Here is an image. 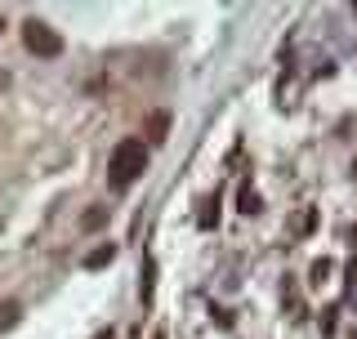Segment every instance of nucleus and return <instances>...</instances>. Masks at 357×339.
I'll use <instances>...</instances> for the list:
<instances>
[{"instance_id":"20e7f679","label":"nucleus","mask_w":357,"mask_h":339,"mask_svg":"<svg viewBox=\"0 0 357 339\" xmlns=\"http://www.w3.org/2000/svg\"><path fill=\"white\" fill-rule=\"evenodd\" d=\"M165 130H170V116L156 112V116L148 121V143H165Z\"/></svg>"},{"instance_id":"39448f33","label":"nucleus","mask_w":357,"mask_h":339,"mask_svg":"<svg viewBox=\"0 0 357 339\" xmlns=\"http://www.w3.org/2000/svg\"><path fill=\"white\" fill-rule=\"evenodd\" d=\"M18 317H22V303H14V299H9V303H0V331H14Z\"/></svg>"},{"instance_id":"1a4fd4ad","label":"nucleus","mask_w":357,"mask_h":339,"mask_svg":"<svg viewBox=\"0 0 357 339\" xmlns=\"http://www.w3.org/2000/svg\"><path fill=\"white\" fill-rule=\"evenodd\" d=\"M326 273H331V264H326V259H321V264H312V281H317V286L326 281Z\"/></svg>"},{"instance_id":"9b49d317","label":"nucleus","mask_w":357,"mask_h":339,"mask_svg":"<svg viewBox=\"0 0 357 339\" xmlns=\"http://www.w3.org/2000/svg\"><path fill=\"white\" fill-rule=\"evenodd\" d=\"M156 339H161V335H156Z\"/></svg>"},{"instance_id":"423d86ee","label":"nucleus","mask_w":357,"mask_h":339,"mask_svg":"<svg viewBox=\"0 0 357 339\" xmlns=\"http://www.w3.org/2000/svg\"><path fill=\"white\" fill-rule=\"evenodd\" d=\"M103 219H107V210H103V206H89V214H85L81 223H85L89 232H94V228H103Z\"/></svg>"},{"instance_id":"0eeeda50","label":"nucleus","mask_w":357,"mask_h":339,"mask_svg":"<svg viewBox=\"0 0 357 339\" xmlns=\"http://www.w3.org/2000/svg\"><path fill=\"white\" fill-rule=\"evenodd\" d=\"M210 223H219V197L206 201V214H201V228H210Z\"/></svg>"},{"instance_id":"f03ea898","label":"nucleus","mask_w":357,"mask_h":339,"mask_svg":"<svg viewBox=\"0 0 357 339\" xmlns=\"http://www.w3.org/2000/svg\"><path fill=\"white\" fill-rule=\"evenodd\" d=\"M22 45H27L36 59H59V54H63V36L50 27V22H40V18L22 22Z\"/></svg>"},{"instance_id":"7ed1b4c3","label":"nucleus","mask_w":357,"mask_h":339,"mask_svg":"<svg viewBox=\"0 0 357 339\" xmlns=\"http://www.w3.org/2000/svg\"><path fill=\"white\" fill-rule=\"evenodd\" d=\"M112 259H116V246H98V250H89L85 255V268H103V264H112Z\"/></svg>"},{"instance_id":"6e6552de","label":"nucleus","mask_w":357,"mask_h":339,"mask_svg":"<svg viewBox=\"0 0 357 339\" xmlns=\"http://www.w3.org/2000/svg\"><path fill=\"white\" fill-rule=\"evenodd\" d=\"M241 214H259V197L250 188H241Z\"/></svg>"},{"instance_id":"9d476101","label":"nucleus","mask_w":357,"mask_h":339,"mask_svg":"<svg viewBox=\"0 0 357 339\" xmlns=\"http://www.w3.org/2000/svg\"><path fill=\"white\" fill-rule=\"evenodd\" d=\"M94 339H112V331H98V335H94Z\"/></svg>"},{"instance_id":"f257e3e1","label":"nucleus","mask_w":357,"mask_h":339,"mask_svg":"<svg viewBox=\"0 0 357 339\" xmlns=\"http://www.w3.org/2000/svg\"><path fill=\"white\" fill-rule=\"evenodd\" d=\"M148 170V148H143V139H121L116 148H112V161H107V174H112V188L126 192L134 179Z\"/></svg>"}]
</instances>
